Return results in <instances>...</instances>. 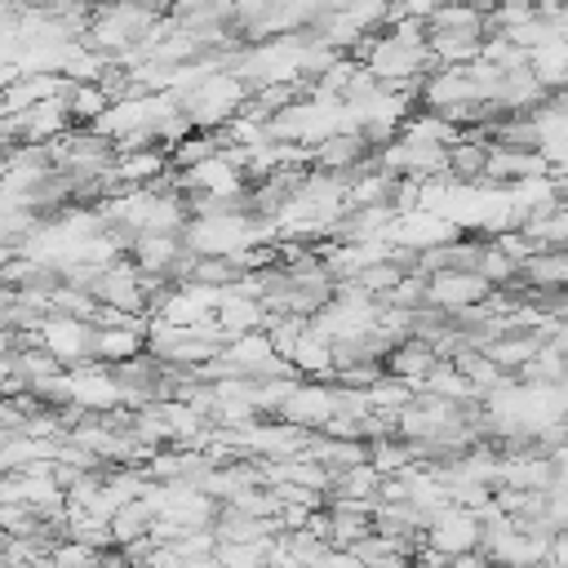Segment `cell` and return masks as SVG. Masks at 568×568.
<instances>
[{
  "instance_id": "1",
  "label": "cell",
  "mask_w": 568,
  "mask_h": 568,
  "mask_svg": "<svg viewBox=\"0 0 568 568\" xmlns=\"http://www.w3.org/2000/svg\"><path fill=\"white\" fill-rule=\"evenodd\" d=\"M71 93L62 98H49L40 106H27L18 115H4V146H18V142H53L62 133H71Z\"/></svg>"
},
{
  "instance_id": "2",
  "label": "cell",
  "mask_w": 568,
  "mask_h": 568,
  "mask_svg": "<svg viewBox=\"0 0 568 568\" xmlns=\"http://www.w3.org/2000/svg\"><path fill=\"white\" fill-rule=\"evenodd\" d=\"M484 541V515L470 510V506H444L430 515V528H426V546L439 550L444 559L453 555H466V550H479Z\"/></svg>"
},
{
  "instance_id": "3",
  "label": "cell",
  "mask_w": 568,
  "mask_h": 568,
  "mask_svg": "<svg viewBox=\"0 0 568 568\" xmlns=\"http://www.w3.org/2000/svg\"><path fill=\"white\" fill-rule=\"evenodd\" d=\"M71 404L84 413H115L124 404V382L102 359L80 364V368H71Z\"/></svg>"
},
{
  "instance_id": "4",
  "label": "cell",
  "mask_w": 568,
  "mask_h": 568,
  "mask_svg": "<svg viewBox=\"0 0 568 568\" xmlns=\"http://www.w3.org/2000/svg\"><path fill=\"white\" fill-rule=\"evenodd\" d=\"M93 324L89 320H75V315H49L44 328H40V346L49 355H58L67 368H80V364H93Z\"/></svg>"
},
{
  "instance_id": "5",
  "label": "cell",
  "mask_w": 568,
  "mask_h": 568,
  "mask_svg": "<svg viewBox=\"0 0 568 568\" xmlns=\"http://www.w3.org/2000/svg\"><path fill=\"white\" fill-rule=\"evenodd\" d=\"M333 413H337V390H333V382H311V377H302V386L284 399V408H280L275 417L297 422V426H306V430H320V426H328Z\"/></svg>"
},
{
  "instance_id": "6",
  "label": "cell",
  "mask_w": 568,
  "mask_h": 568,
  "mask_svg": "<svg viewBox=\"0 0 568 568\" xmlns=\"http://www.w3.org/2000/svg\"><path fill=\"white\" fill-rule=\"evenodd\" d=\"M497 284H488L479 271H439L430 275V306L439 311H466L493 297Z\"/></svg>"
},
{
  "instance_id": "7",
  "label": "cell",
  "mask_w": 568,
  "mask_h": 568,
  "mask_svg": "<svg viewBox=\"0 0 568 568\" xmlns=\"http://www.w3.org/2000/svg\"><path fill=\"white\" fill-rule=\"evenodd\" d=\"M182 253H186V240L173 235V231H142V235L133 240V248H129V257H133L146 275H164V280H173Z\"/></svg>"
},
{
  "instance_id": "8",
  "label": "cell",
  "mask_w": 568,
  "mask_h": 568,
  "mask_svg": "<svg viewBox=\"0 0 568 568\" xmlns=\"http://www.w3.org/2000/svg\"><path fill=\"white\" fill-rule=\"evenodd\" d=\"M555 484V457L528 448L501 453V488H550Z\"/></svg>"
},
{
  "instance_id": "9",
  "label": "cell",
  "mask_w": 568,
  "mask_h": 568,
  "mask_svg": "<svg viewBox=\"0 0 568 568\" xmlns=\"http://www.w3.org/2000/svg\"><path fill=\"white\" fill-rule=\"evenodd\" d=\"M439 364V351L426 342V337H399L395 346H390V355H386V373H395V377H408L417 390H422V382L430 377V368Z\"/></svg>"
},
{
  "instance_id": "10",
  "label": "cell",
  "mask_w": 568,
  "mask_h": 568,
  "mask_svg": "<svg viewBox=\"0 0 568 568\" xmlns=\"http://www.w3.org/2000/svg\"><path fill=\"white\" fill-rule=\"evenodd\" d=\"M146 351V333L142 328H129V324H120V328H98L93 333V359H102V364H129V359H138Z\"/></svg>"
},
{
  "instance_id": "11",
  "label": "cell",
  "mask_w": 568,
  "mask_h": 568,
  "mask_svg": "<svg viewBox=\"0 0 568 568\" xmlns=\"http://www.w3.org/2000/svg\"><path fill=\"white\" fill-rule=\"evenodd\" d=\"M377 488H382V470L373 462H359V466L333 470L328 501H377Z\"/></svg>"
},
{
  "instance_id": "12",
  "label": "cell",
  "mask_w": 568,
  "mask_h": 568,
  "mask_svg": "<svg viewBox=\"0 0 568 568\" xmlns=\"http://www.w3.org/2000/svg\"><path fill=\"white\" fill-rule=\"evenodd\" d=\"M422 395H435V399H448V404H475V399H479L475 382H470L453 359H439V364L430 368V377L422 382Z\"/></svg>"
},
{
  "instance_id": "13",
  "label": "cell",
  "mask_w": 568,
  "mask_h": 568,
  "mask_svg": "<svg viewBox=\"0 0 568 568\" xmlns=\"http://www.w3.org/2000/svg\"><path fill=\"white\" fill-rule=\"evenodd\" d=\"M484 36L488 31H430V53L439 58V67H462L475 62L484 53Z\"/></svg>"
},
{
  "instance_id": "14",
  "label": "cell",
  "mask_w": 568,
  "mask_h": 568,
  "mask_svg": "<svg viewBox=\"0 0 568 568\" xmlns=\"http://www.w3.org/2000/svg\"><path fill=\"white\" fill-rule=\"evenodd\" d=\"M222 151H226V129H191L182 142L169 146L173 169H195V164H204V160H213Z\"/></svg>"
},
{
  "instance_id": "15",
  "label": "cell",
  "mask_w": 568,
  "mask_h": 568,
  "mask_svg": "<svg viewBox=\"0 0 568 568\" xmlns=\"http://www.w3.org/2000/svg\"><path fill=\"white\" fill-rule=\"evenodd\" d=\"M293 368H297L302 377H311V382H320V377H337V364H333V342L306 328V333H302V342L293 346Z\"/></svg>"
},
{
  "instance_id": "16",
  "label": "cell",
  "mask_w": 568,
  "mask_h": 568,
  "mask_svg": "<svg viewBox=\"0 0 568 568\" xmlns=\"http://www.w3.org/2000/svg\"><path fill=\"white\" fill-rule=\"evenodd\" d=\"M524 280L532 284V297L546 288H568V248H541L524 262Z\"/></svg>"
},
{
  "instance_id": "17",
  "label": "cell",
  "mask_w": 568,
  "mask_h": 568,
  "mask_svg": "<svg viewBox=\"0 0 568 568\" xmlns=\"http://www.w3.org/2000/svg\"><path fill=\"white\" fill-rule=\"evenodd\" d=\"M528 53H532V75H537L550 93L568 89V40H564V36H555V40L528 49Z\"/></svg>"
},
{
  "instance_id": "18",
  "label": "cell",
  "mask_w": 568,
  "mask_h": 568,
  "mask_svg": "<svg viewBox=\"0 0 568 568\" xmlns=\"http://www.w3.org/2000/svg\"><path fill=\"white\" fill-rule=\"evenodd\" d=\"M217 320H222V328H226V342H231V337H240V333H253V328H262V324H266V306H262L257 297H240V293H226V297H222V306H217Z\"/></svg>"
},
{
  "instance_id": "19",
  "label": "cell",
  "mask_w": 568,
  "mask_h": 568,
  "mask_svg": "<svg viewBox=\"0 0 568 568\" xmlns=\"http://www.w3.org/2000/svg\"><path fill=\"white\" fill-rule=\"evenodd\" d=\"M311 453H315L328 470H346V466L368 462V439H337V435L315 430V435H311Z\"/></svg>"
},
{
  "instance_id": "20",
  "label": "cell",
  "mask_w": 568,
  "mask_h": 568,
  "mask_svg": "<svg viewBox=\"0 0 568 568\" xmlns=\"http://www.w3.org/2000/svg\"><path fill=\"white\" fill-rule=\"evenodd\" d=\"M368 462H373L382 475H404V470L417 462V444H413V439H404V435L368 439Z\"/></svg>"
},
{
  "instance_id": "21",
  "label": "cell",
  "mask_w": 568,
  "mask_h": 568,
  "mask_svg": "<svg viewBox=\"0 0 568 568\" xmlns=\"http://www.w3.org/2000/svg\"><path fill=\"white\" fill-rule=\"evenodd\" d=\"M151 519H155V510L146 506V497H133L129 506H120V510L111 515V528H115V546H129V541L146 537V532H151Z\"/></svg>"
},
{
  "instance_id": "22",
  "label": "cell",
  "mask_w": 568,
  "mask_h": 568,
  "mask_svg": "<svg viewBox=\"0 0 568 568\" xmlns=\"http://www.w3.org/2000/svg\"><path fill=\"white\" fill-rule=\"evenodd\" d=\"M417 395H422V390H417L408 377H395V373H382V377L368 386V399H373V408H386V413H399V408H408Z\"/></svg>"
},
{
  "instance_id": "23",
  "label": "cell",
  "mask_w": 568,
  "mask_h": 568,
  "mask_svg": "<svg viewBox=\"0 0 568 568\" xmlns=\"http://www.w3.org/2000/svg\"><path fill=\"white\" fill-rule=\"evenodd\" d=\"M106 106H111V93L98 84V80H75V89H71V120L75 124H93L98 115H106Z\"/></svg>"
},
{
  "instance_id": "24",
  "label": "cell",
  "mask_w": 568,
  "mask_h": 568,
  "mask_svg": "<svg viewBox=\"0 0 568 568\" xmlns=\"http://www.w3.org/2000/svg\"><path fill=\"white\" fill-rule=\"evenodd\" d=\"M404 275H408V271H404L395 257H386V262H373V266L355 271V275H351V284H359L368 297H377V302H382V297H386V293H390V288H395Z\"/></svg>"
},
{
  "instance_id": "25",
  "label": "cell",
  "mask_w": 568,
  "mask_h": 568,
  "mask_svg": "<svg viewBox=\"0 0 568 568\" xmlns=\"http://www.w3.org/2000/svg\"><path fill=\"white\" fill-rule=\"evenodd\" d=\"M479 275H484L488 284H497V288H501V284L519 280V275H524V266H519V262H515L497 240H488V244H484V257H479Z\"/></svg>"
},
{
  "instance_id": "26",
  "label": "cell",
  "mask_w": 568,
  "mask_h": 568,
  "mask_svg": "<svg viewBox=\"0 0 568 568\" xmlns=\"http://www.w3.org/2000/svg\"><path fill=\"white\" fill-rule=\"evenodd\" d=\"M98 559H102V550H93V546H84L75 537H62L53 546V555H49L53 568H98Z\"/></svg>"
},
{
  "instance_id": "27",
  "label": "cell",
  "mask_w": 568,
  "mask_h": 568,
  "mask_svg": "<svg viewBox=\"0 0 568 568\" xmlns=\"http://www.w3.org/2000/svg\"><path fill=\"white\" fill-rule=\"evenodd\" d=\"M448 568H493V559L484 550H466V555H453Z\"/></svg>"
},
{
  "instance_id": "28",
  "label": "cell",
  "mask_w": 568,
  "mask_h": 568,
  "mask_svg": "<svg viewBox=\"0 0 568 568\" xmlns=\"http://www.w3.org/2000/svg\"><path fill=\"white\" fill-rule=\"evenodd\" d=\"M550 559H555L559 568H568V528H559V532H555V546H550Z\"/></svg>"
},
{
  "instance_id": "29",
  "label": "cell",
  "mask_w": 568,
  "mask_h": 568,
  "mask_svg": "<svg viewBox=\"0 0 568 568\" xmlns=\"http://www.w3.org/2000/svg\"><path fill=\"white\" fill-rule=\"evenodd\" d=\"M550 457H555V479H559V484H568V439H564Z\"/></svg>"
},
{
  "instance_id": "30",
  "label": "cell",
  "mask_w": 568,
  "mask_h": 568,
  "mask_svg": "<svg viewBox=\"0 0 568 568\" xmlns=\"http://www.w3.org/2000/svg\"><path fill=\"white\" fill-rule=\"evenodd\" d=\"M408 568H448V564H435V559H413Z\"/></svg>"
},
{
  "instance_id": "31",
  "label": "cell",
  "mask_w": 568,
  "mask_h": 568,
  "mask_svg": "<svg viewBox=\"0 0 568 568\" xmlns=\"http://www.w3.org/2000/svg\"><path fill=\"white\" fill-rule=\"evenodd\" d=\"M559 399H564V413H568V377L559 382Z\"/></svg>"
}]
</instances>
